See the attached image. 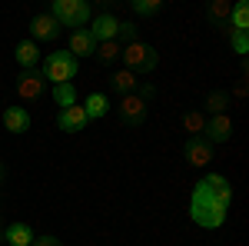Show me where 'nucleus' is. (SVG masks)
<instances>
[{"label": "nucleus", "mask_w": 249, "mask_h": 246, "mask_svg": "<svg viewBox=\"0 0 249 246\" xmlns=\"http://www.w3.org/2000/svg\"><path fill=\"white\" fill-rule=\"evenodd\" d=\"M120 57H123V67H126V70H133L136 76L153 74L156 63H160V54H156L150 43H143V40H133V43H126Z\"/></svg>", "instance_id": "f257e3e1"}, {"label": "nucleus", "mask_w": 249, "mask_h": 246, "mask_svg": "<svg viewBox=\"0 0 249 246\" xmlns=\"http://www.w3.org/2000/svg\"><path fill=\"white\" fill-rule=\"evenodd\" d=\"M50 17H57L60 27H87L90 23V3L87 0H53V10H50Z\"/></svg>", "instance_id": "f03ea898"}, {"label": "nucleus", "mask_w": 249, "mask_h": 246, "mask_svg": "<svg viewBox=\"0 0 249 246\" xmlns=\"http://www.w3.org/2000/svg\"><path fill=\"white\" fill-rule=\"evenodd\" d=\"M77 76V57L70 50H57L43 60V80H50L53 87L57 83H70Z\"/></svg>", "instance_id": "7ed1b4c3"}, {"label": "nucleus", "mask_w": 249, "mask_h": 246, "mask_svg": "<svg viewBox=\"0 0 249 246\" xmlns=\"http://www.w3.org/2000/svg\"><path fill=\"white\" fill-rule=\"evenodd\" d=\"M190 216H193V223H196V227L216 229V227H223V220H226V209H223V207H216L213 200H206L203 193H196V189H193V207H190Z\"/></svg>", "instance_id": "20e7f679"}, {"label": "nucleus", "mask_w": 249, "mask_h": 246, "mask_svg": "<svg viewBox=\"0 0 249 246\" xmlns=\"http://www.w3.org/2000/svg\"><path fill=\"white\" fill-rule=\"evenodd\" d=\"M196 193H203L206 200H213L216 207L230 209V200H232V187L226 176H219V173H210V176H203V183H196Z\"/></svg>", "instance_id": "39448f33"}, {"label": "nucleus", "mask_w": 249, "mask_h": 246, "mask_svg": "<svg viewBox=\"0 0 249 246\" xmlns=\"http://www.w3.org/2000/svg\"><path fill=\"white\" fill-rule=\"evenodd\" d=\"M43 90H47V80H43L40 70H23L17 76V96L20 100L37 103V100H43Z\"/></svg>", "instance_id": "423d86ee"}, {"label": "nucleus", "mask_w": 249, "mask_h": 246, "mask_svg": "<svg viewBox=\"0 0 249 246\" xmlns=\"http://www.w3.org/2000/svg\"><path fill=\"white\" fill-rule=\"evenodd\" d=\"M146 110H150V103H146L140 94H126L123 100H120V123L140 127V123L146 120Z\"/></svg>", "instance_id": "0eeeda50"}, {"label": "nucleus", "mask_w": 249, "mask_h": 246, "mask_svg": "<svg viewBox=\"0 0 249 246\" xmlns=\"http://www.w3.org/2000/svg\"><path fill=\"white\" fill-rule=\"evenodd\" d=\"M183 156L193 167H206V163H213V143L203 140V136H190L186 147H183Z\"/></svg>", "instance_id": "6e6552de"}, {"label": "nucleus", "mask_w": 249, "mask_h": 246, "mask_svg": "<svg viewBox=\"0 0 249 246\" xmlns=\"http://www.w3.org/2000/svg\"><path fill=\"white\" fill-rule=\"evenodd\" d=\"M60 27L57 17H50V14H37V17L30 20V34H34V43L37 40H57L60 37Z\"/></svg>", "instance_id": "1a4fd4ad"}, {"label": "nucleus", "mask_w": 249, "mask_h": 246, "mask_svg": "<svg viewBox=\"0 0 249 246\" xmlns=\"http://www.w3.org/2000/svg\"><path fill=\"white\" fill-rule=\"evenodd\" d=\"M232 136V120L226 114L213 116V120H206V130H203V140H210V143H226Z\"/></svg>", "instance_id": "9d476101"}, {"label": "nucleus", "mask_w": 249, "mask_h": 246, "mask_svg": "<svg viewBox=\"0 0 249 246\" xmlns=\"http://www.w3.org/2000/svg\"><path fill=\"white\" fill-rule=\"evenodd\" d=\"M70 54H73V57H93L96 54V40H93V34H90V27L70 30Z\"/></svg>", "instance_id": "9b49d317"}, {"label": "nucleus", "mask_w": 249, "mask_h": 246, "mask_svg": "<svg viewBox=\"0 0 249 246\" xmlns=\"http://www.w3.org/2000/svg\"><path fill=\"white\" fill-rule=\"evenodd\" d=\"M57 127L60 130H67V133H80L83 127H87V110L83 107H67V110H60V116H57Z\"/></svg>", "instance_id": "f8f14e48"}, {"label": "nucleus", "mask_w": 249, "mask_h": 246, "mask_svg": "<svg viewBox=\"0 0 249 246\" xmlns=\"http://www.w3.org/2000/svg\"><path fill=\"white\" fill-rule=\"evenodd\" d=\"M90 34H93V40H96V43L116 40V34H120V20H116L113 14H100V17H96V23L90 27Z\"/></svg>", "instance_id": "ddd939ff"}, {"label": "nucleus", "mask_w": 249, "mask_h": 246, "mask_svg": "<svg viewBox=\"0 0 249 246\" xmlns=\"http://www.w3.org/2000/svg\"><path fill=\"white\" fill-rule=\"evenodd\" d=\"M3 127L10 133H27L30 130V114L23 107H7L3 110Z\"/></svg>", "instance_id": "4468645a"}, {"label": "nucleus", "mask_w": 249, "mask_h": 246, "mask_svg": "<svg viewBox=\"0 0 249 246\" xmlns=\"http://www.w3.org/2000/svg\"><path fill=\"white\" fill-rule=\"evenodd\" d=\"M110 87H113V90H116L120 96L136 94V87H140V76H136L133 70H126V67H123V70H116V74H113V80H110Z\"/></svg>", "instance_id": "2eb2a0df"}, {"label": "nucleus", "mask_w": 249, "mask_h": 246, "mask_svg": "<svg viewBox=\"0 0 249 246\" xmlns=\"http://www.w3.org/2000/svg\"><path fill=\"white\" fill-rule=\"evenodd\" d=\"M0 240H7L10 246H30L34 243V229L27 227V223H10V227L3 229Z\"/></svg>", "instance_id": "dca6fc26"}, {"label": "nucleus", "mask_w": 249, "mask_h": 246, "mask_svg": "<svg viewBox=\"0 0 249 246\" xmlns=\"http://www.w3.org/2000/svg\"><path fill=\"white\" fill-rule=\"evenodd\" d=\"M37 60H40V47L34 43V40L17 43V63L23 67V70H37Z\"/></svg>", "instance_id": "f3484780"}, {"label": "nucleus", "mask_w": 249, "mask_h": 246, "mask_svg": "<svg viewBox=\"0 0 249 246\" xmlns=\"http://www.w3.org/2000/svg\"><path fill=\"white\" fill-rule=\"evenodd\" d=\"M83 110H87V120L107 116V114H110V100H107L103 94H90V96H87V103H83Z\"/></svg>", "instance_id": "a211bd4d"}, {"label": "nucleus", "mask_w": 249, "mask_h": 246, "mask_svg": "<svg viewBox=\"0 0 249 246\" xmlns=\"http://www.w3.org/2000/svg\"><path fill=\"white\" fill-rule=\"evenodd\" d=\"M210 20L216 27H223V23H230V14H232V0H213L210 3Z\"/></svg>", "instance_id": "6ab92c4d"}, {"label": "nucleus", "mask_w": 249, "mask_h": 246, "mask_svg": "<svg viewBox=\"0 0 249 246\" xmlns=\"http://www.w3.org/2000/svg\"><path fill=\"white\" fill-rule=\"evenodd\" d=\"M53 100L60 103V110L73 107V103H77V87H73V83H57V87H53Z\"/></svg>", "instance_id": "aec40b11"}, {"label": "nucleus", "mask_w": 249, "mask_h": 246, "mask_svg": "<svg viewBox=\"0 0 249 246\" xmlns=\"http://www.w3.org/2000/svg\"><path fill=\"white\" fill-rule=\"evenodd\" d=\"M120 54H123V47H120L116 40H107V43H96V54H93V57H100V63H116Z\"/></svg>", "instance_id": "412c9836"}, {"label": "nucleus", "mask_w": 249, "mask_h": 246, "mask_svg": "<svg viewBox=\"0 0 249 246\" xmlns=\"http://www.w3.org/2000/svg\"><path fill=\"white\" fill-rule=\"evenodd\" d=\"M230 27L232 30H249V3H232V14H230Z\"/></svg>", "instance_id": "4be33fe9"}, {"label": "nucleus", "mask_w": 249, "mask_h": 246, "mask_svg": "<svg viewBox=\"0 0 249 246\" xmlns=\"http://www.w3.org/2000/svg\"><path fill=\"white\" fill-rule=\"evenodd\" d=\"M226 107H230V94H226V90H213V94L206 96V110H210L213 116H219Z\"/></svg>", "instance_id": "5701e85b"}, {"label": "nucleus", "mask_w": 249, "mask_h": 246, "mask_svg": "<svg viewBox=\"0 0 249 246\" xmlns=\"http://www.w3.org/2000/svg\"><path fill=\"white\" fill-rule=\"evenodd\" d=\"M183 127H186V133H193V136H203L206 120H203V114H199V110H190V114H183Z\"/></svg>", "instance_id": "b1692460"}, {"label": "nucleus", "mask_w": 249, "mask_h": 246, "mask_svg": "<svg viewBox=\"0 0 249 246\" xmlns=\"http://www.w3.org/2000/svg\"><path fill=\"white\" fill-rule=\"evenodd\" d=\"M133 10L143 14V17H153V14L163 10V0H133Z\"/></svg>", "instance_id": "393cba45"}, {"label": "nucleus", "mask_w": 249, "mask_h": 246, "mask_svg": "<svg viewBox=\"0 0 249 246\" xmlns=\"http://www.w3.org/2000/svg\"><path fill=\"white\" fill-rule=\"evenodd\" d=\"M230 43H232V50H236V54H249V30H232Z\"/></svg>", "instance_id": "a878e982"}, {"label": "nucleus", "mask_w": 249, "mask_h": 246, "mask_svg": "<svg viewBox=\"0 0 249 246\" xmlns=\"http://www.w3.org/2000/svg\"><path fill=\"white\" fill-rule=\"evenodd\" d=\"M136 40V23H123L120 20V34H116V43L120 47H126V43H133Z\"/></svg>", "instance_id": "bb28decb"}, {"label": "nucleus", "mask_w": 249, "mask_h": 246, "mask_svg": "<svg viewBox=\"0 0 249 246\" xmlns=\"http://www.w3.org/2000/svg\"><path fill=\"white\" fill-rule=\"evenodd\" d=\"M136 94H140L143 100H146V103H150V100L156 96V87H153V83H140V90H136Z\"/></svg>", "instance_id": "cd10ccee"}, {"label": "nucleus", "mask_w": 249, "mask_h": 246, "mask_svg": "<svg viewBox=\"0 0 249 246\" xmlns=\"http://www.w3.org/2000/svg\"><path fill=\"white\" fill-rule=\"evenodd\" d=\"M30 246H63V243H60L57 236H40V240H34Z\"/></svg>", "instance_id": "c85d7f7f"}, {"label": "nucleus", "mask_w": 249, "mask_h": 246, "mask_svg": "<svg viewBox=\"0 0 249 246\" xmlns=\"http://www.w3.org/2000/svg\"><path fill=\"white\" fill-rule=\"evenodd\" d=\"M3 229H7V223H3V216H0V236H3Z\"/></svg>", "instance_id": "c756f323"}, {"label": "nucleus", "mask_w": 249, "mask_h": 246, "mask_svg": "<svg viewBox=\"0 0 249 246\" xmlns=\"http://www.w3.org/2000/svg\"><path fill=\"white\" fill-rule=\"evenodd\" d=\"M0 176H3V170H0Z\"/></svg>", "instance_id": "7c9ffc66"}]
</instances>
